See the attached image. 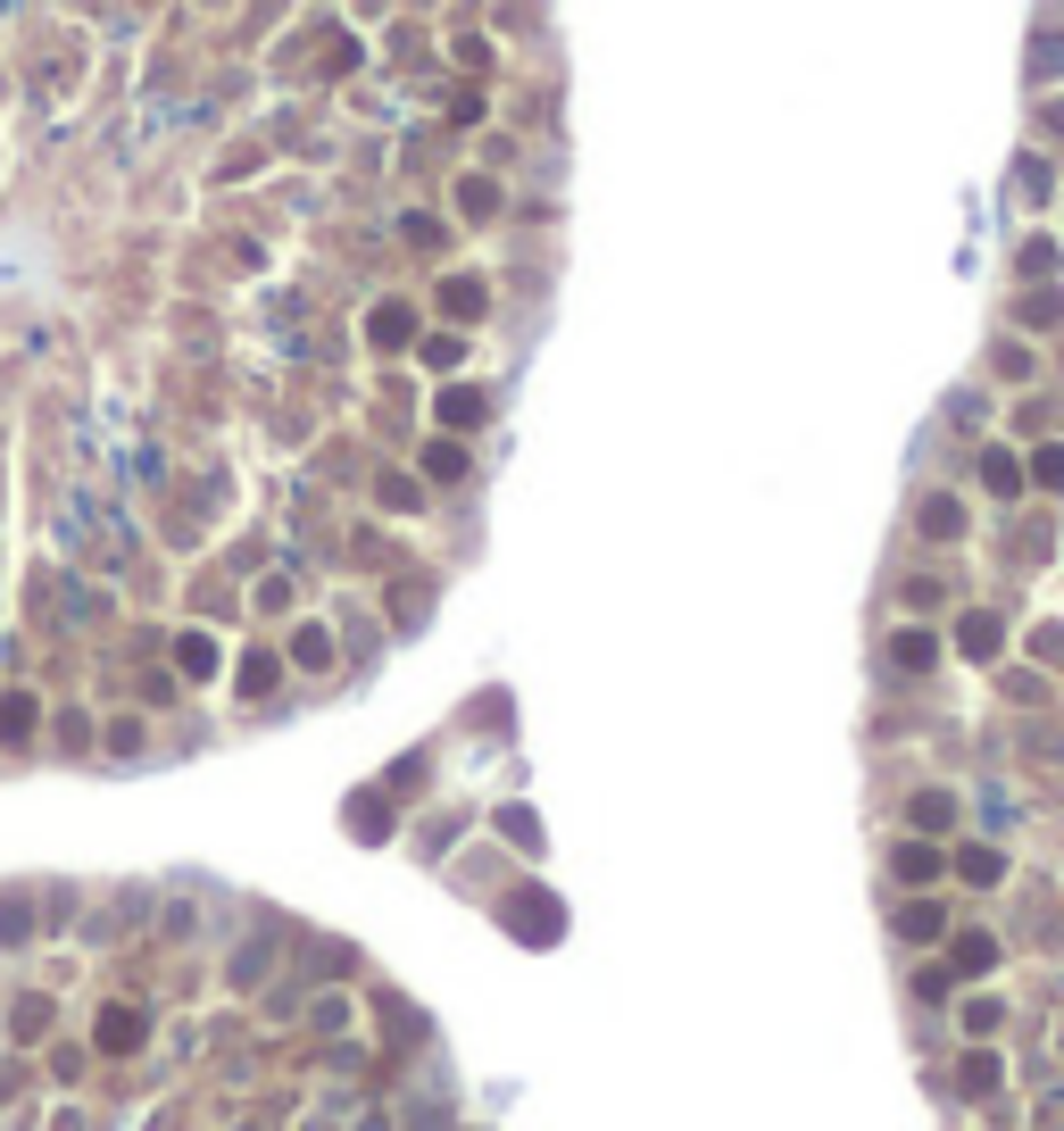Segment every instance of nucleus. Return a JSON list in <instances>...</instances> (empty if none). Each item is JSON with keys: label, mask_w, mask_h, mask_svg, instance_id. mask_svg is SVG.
I'll return each mask as SVG.
<instances>
[{"label": "nucleus", "mask_w": 1064, "mask_h": 1131, "mask_svg": "<svg viewBox=\"0 0 1064 1131\" xmlns=\"http://www.w3.org/2000/svg\"><path fill=\"white\" fill-rule=\"evenodd\" d=\"M923 533H957V500H923Z\"/></svg>", "instance_id": "9b49d317"}, {"label": "nucleus", "mask_w": 1064, "mask_h": 1131, "mask_svg": "<svg viewBox=\"0 0 1064 1131\" xmlns=\"http://www.w3.org/2000/svg\"><path fill=\"white\" fill-rule=\"evenodd\" d=\"M1032 474L1048 483V491H1064V449H1039V458H1032Z\"/></svg>", "instance_id": "ddd939ff"}, {"label": "nucleus", "mask_w": 1064, "mask_h": 1131, "mask_svg": "<svg viewBox=\"0 0 1064 1131\" xmlns=\"http://www.w3.org/2000/svg\"><path fill=\"white\" fill-rule=\"evenodd\" d=\"M425 467H433V474H441V483H449V474L466 467V458H458V441H433V458H425Z\"/></svg>", "instance_id": "4468645a"}, {"label": "nucleus", "mask_w": 1064, "mask_h": 1131, "mask_svg": "<svg viewBox=\"0 0 1064 1131\" xmlns=\"http://www.w3.org/2000/svg\"><path fill=\"white\" fill-rule=\"evenodd\" d=\"M932 874H939V848H923V841L898 848V882H932Z\"/></svg>", "instance_id": "f03ea898"}, {"label": "nucleus", "mask_w": 1064, "mask_h": 1131, "mask_svg": "<svg viewBox=\"0 0 1064 1131\" xmlns=\"http://www.w3.org/2000/svg\"><path fill=\"white\" fill-rule=\"evenodd\" d=\"M890 658H898V665H932L939 641H932V632H898V641H890Z\"/></svg>", "instance_id": "39448f33"}, {"label": "nucleus", "mask_w": 1064, "mask_h": 1131, "mask_svg": "<svg viewBox=\"0 0 1064 1131\" xmlns=\"http://www.w3.org/2000/svg\"><path fill=\"white\" fill-rule=\"evenodd\" d=\"M1006 865H998V848H965V882H998Z\"/></svg>", "instance_id": "1a4fd4ad"}, {"label": "nucleus", "mask_w": 1064, "mask_h": 1131, "mask_svg": "<svg viewBox=\"0 0 1064 1131\" xmlns=\"http://www.w3.org/2000/svg\"><path fill=\"white\" fill-rule=\"evenodd\" d=\"M366 333H375L383 349H400V342H407V309H400V300H383V309H375V325H366Z\"/></svg>", "instance_id": "f257e3e1"}, {"label": "nucleus", "mask_w": 1064, "mask_h": 1131, "mask_svg": "<svg viewBox=\"0 0 1064 1131\" xmlns=\"http://www.w3.org/2000/svg\"><path fill=\"white\" fill-rule=\"evenodd\" d=\"M898 924H907L915 941H939V907H907V915H898Z\"/></svg>", "instance_id": "f8f14e48"}, {"label": "nucleus", "mask_w": 1064, "mask_h": 1131, "mask_svg": "<svg viewBox=\"0 0 1064 1131\" xmlns=\"http://www.w3.org/2000/svg\"><path fill=\"white\" fill-rule=\"evenodd\" d=\"M981 483H990V491H1015V483H1023V467H1015L1006 449H990V458H981Z\"/></svg>", "instance_id": "0eeeda50"}, {"label": "nucleus", "mask_w": 1064, "mask_h": 1131, "mask_svg": "<svg viewBox=\"0 0 1064 1131\" xmlns=\"http://www.w3.org/2000/svg\"><path fill=\"white\" fill-rule=\"evenodd\" d=\"M948 816H957V799H948V790H923V799H915V824H923V832H939Z\"/></svg>", "instance_id": "423d86ee"}, {"label": "nucleus", "mask_w": 1064, "mask_h": 1131, "mask_svg": "<svg viewBox=\"0 0 1064 1131\" xmlns=\"http://www.w3.org/2000/svg\"><path fill=\"white\" fill-rule=\"evenodd\" d=\"M133 1032H142V1023H133L126 1006H117V1015H109V1023H100V1040H109V1048H126V1040H133Z\"/></svg>", "instance_id": "dca6fc26"}, {"label": "nucleus", "mask_w": 1064, "mask_h": 1131, "mask_svg": "<svg viewBox=\"0 0 1064 1131\" xmlns=\"http://www.w3.org/2000/svg\"><path fill=\"white\" fill-rule=\"evenodd\" d=\"M184 665H191V674H209V665H217V641H200V632H191V641H184Z\"/></svg>", "instance_id": "2eb2a0df"}, {"label": "nucleus", "mask_w": 1064, "mask_h": 1131, "mask_svg": "<svg viewBox=\"0 0 1064 1131\" xmlns=\"http://www.w3.org/2000/svg\"><path fill=\"white\" fill-rule=\"evenodd\" d=\"M957 641H965L973 658H998V616H965V632H957Z\"/></svg>", "instance_id": "7ed1b4c3"}, {"label": "nucleus", "mask_w": 1064, "mask_h": 1131, "mask_svg": "<svg viewBox=\"0 0 1064 1131\" xmlns=\"http://www.w3.org/2000/svg\"><path fill=\"white\" fill-rule=\"evenodd\" d=\"M441 425H483V391H441Z\"/></svg>", "instance_id": "20e7f679"}, {"label": "nucleus", "mask_w": 1064, "mask_h": 1131, "mask_svg": "<svg viewBox=\"0 0 1064 1131\" xmlns=\"http://www.w3.org/2000/svg\"><path fill=\"white\" fill-rule=\"evenodd\" d=\"M441 300H449V316H474V309H483V283H449Z\"/></svg>", "instance_id": "9d476101"}, {"label": "nucleus", "mask_w": 1064, "mask_h": 1131, "mask_svg": "<svg viewBox=\"0 0 1064 1131\" xmlns=\"http://www.w3.org/2000/svg\"><path fill=\"white\" fill-rule=\"evenodd\" d=\"M458 209H466V217H491V184H483V175H466V184H458Z\"/></svg>", "instance_id": "6e6552de"}]
</instances>
